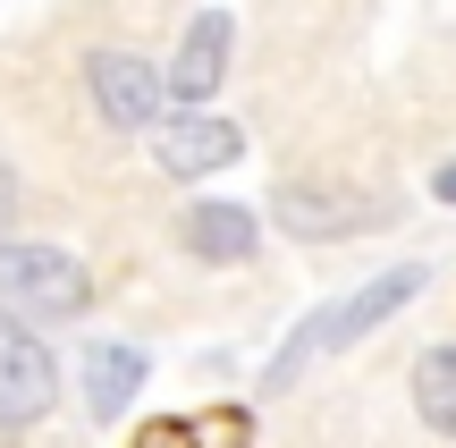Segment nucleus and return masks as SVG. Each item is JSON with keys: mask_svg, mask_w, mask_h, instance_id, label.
Returning <instances> with one entry per match:
<instances>
[{"mask_svg": "<svg viewBox=\"0 0 456 448\" xmlns=\"http://www.w3.org/2000/svg\"><path fill=\"white\" fill-rule=\"evenodd\" d=\"M423 288H431L423 263H397V271H380V280H363L355 297H338V305H322V314H305V322H296V338H288V355L271 364V381H296V364H305V355H330V347H355V338H372L380 322L406 314Z\"/></svg>", "mask_w": 456, "mask_h": 448, "instance_id": "1", "label": "nucleus"}, {"mask_svg": "<svg viewBox=\"0 0 456 448\" xmlns=\"http://www.w3.org/2000/svg\"><path fill=\"white\" fill-rule=\"evenodd\" d=\"M0 305H17L34 322H77L94 305V280L60 246H0Z\"/></svg>", "mask_w": 456, "mask_h": 448, "instance_id": "2", "label": "nucleus"}, {"mask_svg": "<svg viewBox=\"0 0 456 448\" xmlns=\"http://www.w3.org/2000/svg\"><path fill=\"white\" fill-rule=\"evenodd\" d=\"M51 389H60V364H51L43 330L26 314H0V432H26V423L51 415Z\"/></svg>", "mask_w": 456, "mask_h": 448, "instance_id": "3", "label": "nucleus"}, {"mask_svg": "<svg viewBox=\"0 0 456 448\" xmlns=\"http://www.w3.org/2000/svg\"><path fill=\"white\" fill-rule=\"evenodd\" d=\"M271 220H279L288 237H305V246H338V237L380 229V220H389V203L346 195V186H305V178H288V186L271 195Z\"/></svg>", "mask_w": 456, "mask_h": 448, "instance_id": "4", "label": "nucleus"}, {"mask_svg": "<svg viewBox=\"0 0 456 448\" xmlns=\"http://www.w3.org/2000/svg\"><path fill=\"white\" fill-rule=\"evenodd\" d=\"M85 85H94V110L110 118L118 135H144L152 118H161V68L152 60H135V51H94L85 60Z\"/></svg>", "mask_w": 456, "mask_h": 448, "instance_id": "5", "label": "nucleus"}, {"mask_svg": "<svg viewBox=\"0 0 456 448\" xmlns=\"http://www.w3.org/2000/svg\"><path fill=\"white\" fill-rule=\"evenodd\" d=\"M245 152V127H228V118L212 110H178L161 127V144H152V161L169 169V178H212V169H228Z\"/></svg>", "mask_w": 456, "mask_h": 448, "instance_id": "6", "label": "nucleus"}, {"mask_svg": "<svg viewBox=\"0 0 456 448\" xmlns=\"http://www.w3.org/2000/svg\"><path fill=\"white\" fill-rule=\"evenodd\" d=\"M228 43H237V26H228V9H203L195 26H186V43H178V60H169V94H178V110H203V102L220 94V77H228Z\"/></svg>", "mask_w": 456, "mask_h": 448, "instance_id": "7", "label": "nucleus"}, {"mask_svg": "<svg viewBox=\"0 0 456 448\" xmlns=\"http://www.w3.org/2000/svg\"><path fill=\"white\" fill-rule=\"evenodd\" d=\"M178 246L195 254V263H245V254L262 246V212H245V203L212 195V203H195V212L178 220Z\"/></svg>", "mask_w": 456, "mask_h": 448, "instance_id": "8", "label": "nucleus"}, {"mask_svg": "<svg viewBox=\"0 0 456 448\" xmlns=\"http://www.w3.org/2000/svg\"><path fill=\"white\" fill-rule=\"evenodd\" d=\"M144 347H118V338H102V347H85V415H127L135 389H144Z\"/></svg>", "mask_w": 456, "mask_h": 448, "instance_id": "9", "label": "nucleus"}, {"mask_svg": "<svg viewBox=\"0 0 456 448\" xmlns=\"http://www.w3.org/2000/svg\"><path fill=\"white\" fill-rule=\"evenodd\" d=\"M414 415L440 440H456V338L423 347V364H414Z\"/></svg>", "mask_w": 456, "mask_h": 448, "instance_id": "10", "label": "nucleus"}, {"mask_svg": "<svg viewBox=\"0 0 456 448\" xmlns=\"http://www.w3.org/2000/svg\"><path fill=\"white\" fill-rule=\"evenodd\" d=\"M127 448H203V440H195V415H178V423L161 415V423H144V432H135Z\"/></svg>", "mask_w": 456, "mask_h": 448, "instance_id": "11", "label": "nucleus"}, {"mask_svg": "<svg viewBox=\"0 0 456 448\" xmlns=\"http://www.w3.org/2000/svg\"><path fill=\"white\" fill-rule=\"evenodd\" d=\"M431 195H440V203H456V161H440V169H431Z\"/></svg>", "mask_w": 456, "mask_h": 448, "instance_id": "12", "label": "nucleus"}, {"mask_svg": "<svg viewBox=\"0 0 456 448\" xmlns=\"http://www.w3.org/2000/svg\"><path fill=\"white\" fill-rule=\"evenodd\" d=\"M9 220H17V178L0 169V229H9Z\"/></svg>", "mask_w": 456, "mask_h": 448, "instance_id": "13", "label": "nucleus"}]
</instances>
